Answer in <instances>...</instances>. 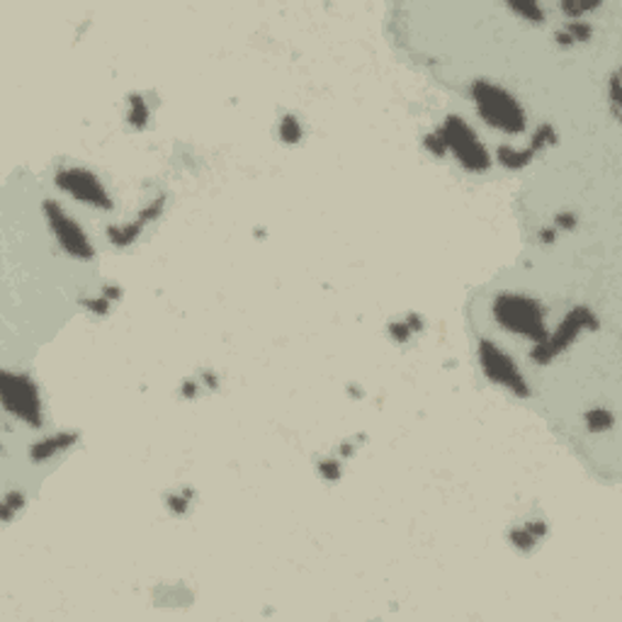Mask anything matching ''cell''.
Instances as JSON below:
<instances>
[{"mask_svg":"<svg viewBox=\"0 0 622 622\" xmlns=\"http://www.w3.org/2000/svg\"><path fill=\"white\" fill-rule=\"evenodd\" d=\"M470 95L476 105V112H480L489 127L504 131V135H521V131H525L523 107L504 88H498L489 81H474Z\"/></svg>","mask_w":622,"mask_h":622,"instance_id":"2","label":"cell"},{"mask_svg":"<svg viewBox=\"0 0 622 622\" xmlns=\"http://www.w3.org/2000/svg\"><path fill=\"white\" fill-rule=\"evenodd\" d=\"M442 147H450L452 153L458 156L467 171L482 173L489 169V153L484 149V143L476 139L474 131L467 127L460 117H450L446 125H442L440 135Z\"/></svg>","mask_w":622,"mask_h":622,"instance_id":"4","label":"cell"},{"mask_svg":"<svg viewBox=\"0 0 622 622\" xmlns=\"http://www.w3.org/2000/svg\"><path fill=\"white\" fill-rule=\"evenodd\" d=\"M56 185L64 187L71 197L95 210H112V197L107 195V190L98 181V175H93L86 169H64L56 173Z\"/></svg>","mask_w":622,"mask_h":622,"instance_id":"6","label":"cell"},{"mask_svg":"<svg viewBox=\"0 0 622 622\" xmlns=\"http://www.w3.org/2000/svg\"><path fill=\"white\" fill-rule=\"evenodd\" d=\"M3 404L6 411L15 414L22 423H30L34 428L42 426V404L37 397V387H34L28 377L6 373Z\"/></svg>","mask_w":622,"mask_h":622,"instance_id":"5","label":"cell"},{"mask_svg":"<svg viewBox=\"0 0 622 622\" xmlns=\"http://www.w3.org/2000/svg\"><path fill=\"white\" fill-rule=\"evenodd\" d=\"M492 314L501 329L535 345L533 357L547 345V311L537 297L528 292H498L492 302Z\"/></svg>","mask_w":622,"mask_h":622,"instance_id":"1","label":"cell"},{"mask_svg":"<svg viewBox=\"0 0 622 622\" xmlns=\"http://www.w3.org/2000/svg\"><path fill=\"white\" fill-rule=\"evenodd\" d=\"M480 361L486 377L496 382L498 387H504L513 394H518V397H528L530 387H528V379H525L523 369L513 363V357L496 345L492 339H482L480 341Z\"/></svg>","mask_w":622,"mask_h":622,"instance_id":"3","label":"cell"},{"mask_svg":"<svg viewBox=\"0 0 622 622\" xmlns=\"http://www.w3.org/2000/svg\"><path fill=\"white\" fill-rule=\"evenodd\" d=\"M299 135H302V131H299L297 119H294V117H290V115H287V117L282 119V127H280V137H282L285 141H297V139H299Z\"/></svg>","mask_w":622,"mask_h":622,"instance_id":"9","label":"cell"},{"mask_svg":"<svg viewBox=\"0 0 622 622\" xmlns=\"http://www.w3.org/2000/svg\"><path fill=\"white\" fill-rule=\"evenodd\" d=\"M74 440H76V436H54V438H50V440L40 442V446H34L30 454H32L34 462H40V460L52 458V454L58 452L62 448H68Z\"/></svg>","mask_w":622,"mask_h":622,"instance_id":"8","label":"cell"},{"mask_svg":"<svg viewBox=\"0 0 622 622\" xmlns=\"http://www.w3.org/2000/svg\"><path fill=\"white\" fill-rule=\"evenodd\" d=\"M44 212H46V222L54 229V236L58 238V244L64 246L66 254H71L74 258H83L90 260L93 258V246L83 234L81 226L68 217V214L54 205V202H44Z\"/></svg>","mask_w":622,"mask_h":622,"instance_id":"7","label":"cell"}]
</instances>
